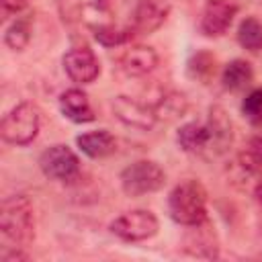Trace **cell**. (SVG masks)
Returning <instances> with one entry per match:
<instances>
[{"mask_svg":"<svg viewBox=\"0 0 262 262\" xmlns=\"http://www.w3.org/2000/svg\"><path fill=\"white\" fill-rule=\"evenodd\" d=\"M2 250H25L35 237L33 205L25 194L6 196L0 205Z\"/></svg>","mask_w":262,"mask_h":262,"instance_id":"6da1fadb","label":"cell"},{"mask_svg":"<svg viewBox=\"0 0 262 262\" xmlns=\"http://www.w3.org/2000/svg\"><path fill=\"white\" fill-rule=\"evenodd\" d=\"M168 213L178 225H199L207 219V190L194 180H182L168 194Z\"/></svg>","mask_w":262,"mask_h":262,"instance_id":"7a4b0ae2","label":"cell"},{"mask_svg":"<svg viewBox=\"0 0 262 262\" xmlns=\"http://www.w3.org/2000/svg\"><path fill=\"white\" fill-rule=\"evenodd\" d=\"M41 125V113L33 102H20L14 108H10L2 123H0V135L10 145H29Z\"/></svg>","mask_w":262,"mask_h":262,"instance_id":"3957f363","label":"cell"},{"mask_svg":"<svg viewBox=\"0 0 262 262\" xmlns=\"http://www.w3.org/2000/svg\"><path fill=\"white\" fill-rule=\"evenodd\" d=\"M121 188L127 196H143L164 186L166 174L154 160H137L121 172Z\"/></svg>","mask_w":262,"mask_h":262,"instance_id":"277c9868","label":"cell"},{"mask_svg":"<svg viewBox=\"0 0 262 262\" xmlns=\"http://www.w3.org/2000/svg\"><path fill=\"white\" fill-rule=\"evenodd\" d=\"M158 217L147 209H135L119 215L115 221H111L108 229L113 235H117L123 242H143L158 233Z\"/></svg>","mask_w":262,"mask_h":262,"instance_id":"5b68a950","label":"cell"},{"mask_svg":"<svg viewBox=\"0 0 262 262\" xmlns=\"http://www.w3.org/2000/svg\"><path fill=\"white\" fill-rule=\"evenodd\" d=\"M39 168L49 180L72 182L80 174V160L66 143H55L39 156Z\"/></svg>","mask_w":262,"mask_h":262,"instance_id":"8992f818","label":"cell"},{"mask_svg":"<svg viewBox=\"0 0 262 262\" xmlns=\"http://www.w3.org/2000/svg\"><path fill=\"white\" fill-rule=\"evenodd\" d=\"M113 113L115 117L127 125V127H133V129H139V131H149L154 129V125L158 123V113L154 106H147L131 96H125V94H119L113 98Z\"/></svg>","mask_w":262,"mask_h":262,"instance_id":"52a82bcc","label":"cell"},{"mask_svg":"<svg viewBox=\"0 0 262 262\" xmlns=\"http://www.w3.org/2000/svg\"><path fill=\"white\" fill-rule=\"evenodd\" d=\"M61 63H63V72L68 74V78L76 84H90L100 74V61L94 55V51L88 47L70 49L63 55Z\"/></svg>","mask_w":262,"mask_h":262,"instance_id":"ba28073f","label":"cell"},{"mask_svg":"<svg viewBox=\"0 0 262 262\" xmlns=\"http://www.w3.org/2000/svg\"><path fill=\"white\" fill-rule=\"evenodd\" d=\"M168 14H170L168 0H137L129 27L133 35H149L166 23Z\"/></svg>","mask_w":262,"mask_h":262,"instance_id":"9c48e42d","label":"cell"},{"mask_svg":"<svg viewBox=\"0 0 262 262\" xmlns=\"http://www.w3.org/2000/svg\"><path fill=\"white\" fill-rule=\"evenodd\" d=\"M237 6L227 0H209L201 14V33L207 37H221L233 23Z\"/></svg>","mask_w":262,"mask_h":262,"instance_id":"30bf717a","label":"cell"},{"mask_svg":"<svg viewBox=\"0 0 262 262\" xmlns=\"http://www.w3.org/2000/svg\"><path fill=\"white\" fill-rule=\"evenodd\" d=\"M184 250L194 258L213 260L219 256V244L215 231L207 225V219L199 225H188V231L184 235Z\"/></svg>","mask_w":262,"mask_h":262,"instance_id":"8fae6325","label":"cell"},{"mask_svg":"<svg viewBox=\"0 0 262 262\" xmlns=\"http://www.w3.org/2000/svg\"><path fill=\"white\" fill-rule=\"evenodd\" d=\"M158 61V51L149 45H131L119 57V66L127 76H145L156 70Z\"/></svg>","mask_w":262,"mask_h":262,"instance_id":"7c38bea8","label":"cell"},{"mask_svg":"<svg viewBox=\"0 0 262 262\" xmlns=\"http://www.w3.org/2000/svg\"><path fill=\"white\" fill-rule=\"evenodd\" d=\"M207 127L211 133V141H209V149L215 154H223L231 141H233V125L229 115L225 113L223 106H211L209 108V119H207Z\"/></svg>","mask_w":262,"mask_h":262,"instance_id":"4fadbf2b","label":"cell"},{"mask_svg":"<svg viewBox=\"0 0 262 262\" xmlns=\"http://www.w3.org/2000/svg\"><path fill=\"white\" fill-rule=\"evenodd\" d=\"M59 108L63 117H68L74 123H90L94 121V111L90 106L88 94L80 88H70L61 92L59 96Z\"/></svg>","mask_w":262,"mask_h":262,"instance_id":"5bb4252c","label":"cell"},{"mask_svg":"<svg viewBox=\"0 0 262 262\" xmlns=\"http://www.w3.org/2000/svg\"><path fill=\"white\" fill-rule=\"evenodd\" d=\"M76 145L80 147L82 154H86L92 160H100L111 156L117 149V139L113 137L111 131L106 129H96V131H88L76 137Z\"/></svg>","mask_w":262,"mask_h":262,"instance_id":"9a60e30c","label":"cell"},{"mask_svg":"<svg viewBox=\"0 0 262 262\" xmlns=\"http://www.w3.org/2000/svg\"><path fill=\"white\" fill-rule=\"evenodd\" d=\"M176 141L184 151H190V154H199L203 149H209L211 133H209L207 123L203 125V123L192 121V123L182 125L176 133Z\"/></svg>","mask_w":262,"mask_h":262,"instance_id":"2e32d148","label":"cell"},{"mask_svg":"<svg viewBox=\"0 0 262 262\" xmlns=\"http://www.w3.org/2000/svg\"><path fill=\"white\" fill-rule=\"evenodd\" d=\"M252 80H254V70L246 59H231L229 63H225L221 72V82L231 92H239L248 88Z\"/></svg>","mask_w":262,"mask_h":262,"instance_id":"e0dca14e","label":"cell"},{"mask_svg":"<svg viewBox=\"0 0 262 262\" xmlns=\"http://www.w3.org/2000/svg\"><path fill=\"white\" fill-rule=\"evenodd\" d=\"M237 43L252 51V53H258L262 51V23L256 18V16H246L239 27H237Z\"/></svg>","mask_w":262,"mask_h":262,"instance_id":"ac0fdd59","label":"cell"},{"mask_svg":"<svg viewBox=\"0 0 262 262\" xmlns=\"http://www.w3.org/2000/svg\"><path fill=\"white\" fill-rule=\"evenodd\" d=\"M186 74L196 82H209L215 74V57L209 51H194L186 61Z\"/></svg>","mask_w":262,"mask_h":262,"instance_id":"d6986e66","label":"cell"},{"mask_svg":"<svg viewBox=\"0 0 262 262\" xmlns=\"http://www.w3.org/2000/svg\"><path fill=\"white\" fill-rule=\"evenodd\" d=\"M31 41V23L27 18H16L8 25L4 33V43L12 51H23Z\"/></svg>","mask_w":262,"mask_h":262,"instance_id":"ffe728a7","label":"cell"},{"mask_svg":"<svg viewBox=\"0 0 262 262\" xmlns=\"http://www.w3.org/2000/svg\"><path fill=\"white\" fill-rule=\"evenodd\" d=\"M131 37H133L131 27H125V29H119V27H115V25H98V27H94V39H96L100 45H104V47L123 45V43H127Z\"/></svg>","mask_w":262,"mask_h":262,"instance_id":"44dd1931","label":"cell"},{"mask_svg":"<svg viewBox=\"0 0 262 262\" xmlns=\"http://www.w3.org/2000/svg\"><path fill=\"white\" fill-rule=\"evenodd\" d=\"M239 164L250 174L262 172V135H256L248 141V145L239 151Z\"/></svg>","mask_w":262,"mask_h":262,"instance_id":"7402d4cb","label":"cell"},{"mask_svg":"<svg viewBox=\"0 0 262 262\" xmlns=\"http://www.w3.org/2000/svg\"><path fill=\"white\" fill-rule=\"evenodd\" d=\"M242 115L252 125H262V88H256L250 94H246L242 102Z\"/></svg>","mask_w":262,"mask_h":262,"instance_id":"603a6c76","label":"cell"},{"mask_svg":"<svg viewBox=\"0 0 262 262\" xmlns=\"http://www.w3.org/2000/svg\"><path fill=\"white\" fill-rule=\"evenodd\" d=\"M164 111V115H170V117H182V113L186 111V98L182 94H168L158 106H156V113L160 117V113Z\"/></svg>","mask_w":262,"mask_h":262,"instance_id":"cb8c5ba5","label":"cell"},{"mask_svg":"<svg viewBox=\"0 0 262 262\" xmlns=\"http://www.w3.org/2000/svg\"><path fill=\"white\" fill-rule=\"evenodd\" d=\"M29 0H2V12L10 14V12H18L27 6Z\"/></svg>","mask_w":262,"mask_h":262,"instance_id":"d4e9b609","label":"cell"},{"mask_svg":"<svg viewBox=\"0 0 262 262\" xmlns=\"http://www.w3.org/2000/svg\"><path fill=\"white\" fill-rule=\"evenodd\" d=\"M254 196H256V201L262 205V180H260V182L254 186Z\"/></svg>","mask_w":262,"mask_h":262,"instance_id":"484cf974","label":"cell"},{"mask_svg":"<svg viewBox=\"0 0 262 262\" xmlns=\"http://www.w3.org/2000/svg\"><path fill=\"white\" fill-rule=\"evenodd\" d=\"M104 2H106V0H96V4H104Z\"/></svg>","mask_w":262,"mask_h":262,"instance_id":"4316f807","label":"cell"}]
</instances>
